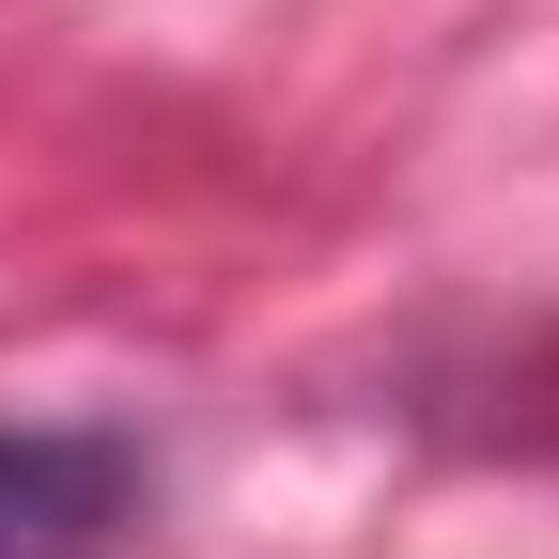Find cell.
Here are the masks:
<instances>
[{
	"label": "cell",
	"instance_id": "1",
	"mask_svg": "<svg viewBox=\"0 0 559 559\" xmlns=\"http://www.w3.org/2000/svg\"><path fill=\"white\" fill-rule=\"evenodd\" d=\"M140 513V451L79 419H16L0 436V559H109Z\"/></svg>",
	"mask_w": 559,
	"mask_h": 559
}]
</instances>
